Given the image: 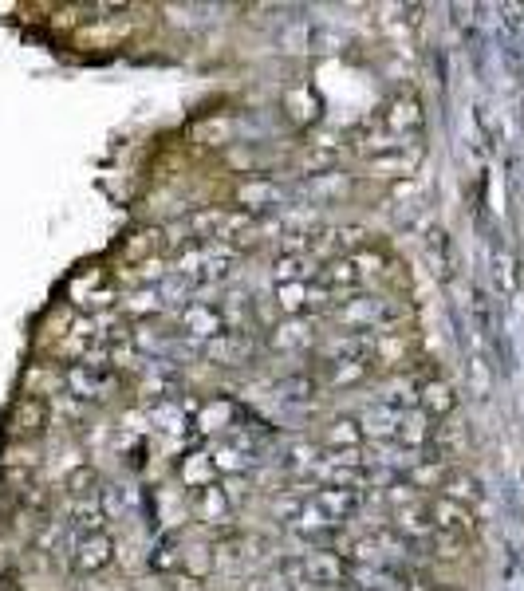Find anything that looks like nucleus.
Returning <instances> with one entry per match:
<instances>
[{
    "instance_id": "2eb2a0df",
    "label": "nucleus",
    "mask_w": 524,
    "mask_h": 591,
    "mask_svg": "<svg viewBox=\"0 0 524 591\" xmlns=\"http://www.w3.org/2000/svg\"><path fill=\"white\" fill-rule=\"evenodd\" d=\"M194 509L201 521H225L229 509H233V501H229V493L213 481V485H205V489H194Z\"/></svg>"
},
{
    "instance_id": "423d86ee",
    "label": "nucleus",
    "mask_w": 524,
    "mask_h": 591,
    "mask_svg": "<svg viewBox=\"0 0 524 591\" xmlns=\"http://www.w3.org/2000/svg\"><path fill=\"white\" fill-rule=\"evenodd\" d=\"M197 355H201V359H209V363L241 367V363H249V355H253V335H249V331H221L217 339L201 343V347H197Z\"/></svg>"
},
{
    "instance_id": "20e7f679",
    "label": "nucleus",
    "mask_w": 524,
    "mask_h": 591,
    "mask_svg": "<svg viewBox=\"0 0 524 591\" xmlns=\"http://www.w3.org/2000/svg\"><path fill=\"white\" fill-rule=\"evenodd\" d=\"M225 328V312L217 308V304H205V300H197L190 308H182V316H178V335L186 339V343H209V339H217Z\"/></svg>"
},
{
    "instance_id": "9b49d317",
    "label": "nucleus",
    "mask_w": 524,
    "mask_h": 591,
    "mask_svg": "<svg viewBox=\"0 0 524 591\" xmlns=\"http://www.w3.org/2000/svg\"><path fill=\"white\" fill-rule=\"evenodd\" d=\"M272 276H276V288H288V284H308V280H316V268H312V257L308 253H284L276 268H272Z\"/></svg>"
},
{
    "instance_id": "4be33fe9",
    "label": "nucleus",
    "mask_w": 524,
    "mask_h": 591,
    "mask_svg": "<svg viewBox=\"0 0 524 591\" xmlns=\"http://www.w3.org/2000/svg\"><path fill=\"white\" fill-rule=\"evenodd\" d=\"M343 591H371V588H359V584H347Z\"/></svg>"
},
{
    "instance_id": "a211bd4d",
    "label": "nucleus",
    "mask_w": 524,
    "mask_h": 591,
    "mask_svg": "<svg viewBox=\"0 0 524 591\" xmlns=\"http://www.w3.org/2000/svg\"><path fill=\"white\" fill-rule=\"evenodd\" d=\"M284 197H288V190L276 186V182H249V186L241 190V201H245L249 209H272V205H284Z\"/></svg>"
},
{
    "instance_id": "f8f14e48",
    "label": "nucleus",
    "mask_w": 524,
    "mask_h": 591,
    "mask_svg": "<svg viewBox=\"0 0 524 591\" xmlns=\"http://www.w3.org/2000/svg\"><path fill=\"white\" fill-rule=\"evenodd\" d=\"M272 343H276L280 351H304V347L316 343V324H312L308 316H296V320H288V324L276 328Z\"/></svg>"
},
{
    "instance_id": "0eeeda50",
    "label": "nucleus",
    "mask_w": 524,
    "mask_h": 591,
    "mask_svg": "<svg viewBox=\"0 0 524 591\" xmlns=\"http://www.w3.org/2000/svg\"><path fill=\"white\" fill-rule=\"evenodd\" d=\"M430 517H434V528L442 532V536H465L469 528H473V509H465L458 501H446V497H438L434 505H430Z\"/></svg>"
},
{
    "instance_id": "f257e3e1",
    "label": "nucleus",
    "mask_w": 524,
    "mask_h": 591,
    "mask_svg": "<svg viewBox=\"0 0 524 591\" xmlns=\"http://www.w3.org/2000/svg\"><path fill=\"white\" fill-rule=\"evenodd\" d=\"M233 264H237V249H229V245H201V249H190L186 257H178L170 264V272L182 276L194 292H205V288L229 280Z\"/></svg>"
},
{
    "instance_id": "ddd939ff",
    "label": "nucleus",
    "mask_w": 524,
    "mask_h": 591,
    "mask_svg": "<svg viewBox=\"0 0 524 591\" xmlns=\"http://www.w3.org/2000/svg\"><path fill=\"white\" fill-rule=\"evenodd\" d=\"M383 123H387V131L391 134H418L422 131V107H418V99H394L391 111L383 115Z\"/></svg>"
},
{
    "instance_id": "f03ea898",
    "label": "nucleus",
    "mask_w": 524,
    "mask_h": 591,
    "mask_svg": "<svg viewBox=\"0 0 524 591\" xmlns=\"http://www.w3.org/2000/svg\"><path fill=\"white\" fill-rule=\"evenodd\" d=\"M331 316L351 335H375V331L391 328L394 320L402 316V308L387 296H347L343 304L331 308Z\"/></svg>"
},
{
    "instance_id": "39448f33",
    "label": "nucleus",
    "mask_w": 524,
    "mask_h": 591,
    "mask_svg": "<svg viewBox=\"0 0 524 591\" xmlns=\"http://www.w3.org/2000/svg\"><path fill=\"white\" fill-rule=\"evenodd\" d=\"M111 552H115V544H111L107 532L71 536V544H67V560H71V568H75L79 576H91V572L107 568V564H111Z\"/></svg>"
},
{
    "instance_id": "f3484780",
    "label": "nucleus",
    "mask_w": 524,
    "mask_h": 591,
    "mask_svg": "<svg viewBox=\"0 0 524 591\" xmlns=\"http://www.w3.org/2000/svg\"><path fill=\"white\" fill-rule=\"evenodd\" d=\"M442 497L446 501H458V505H477L481 501V485H477V477H469V473H450L446 477V485H442Z\"/></svg>"
},
{
    "instance_id": "1a4fd4ad",
    "label": "nucleus",
    "mask_w": 524,
    "mask_h": 591,
    "mask_svg": "<svg viewBox=\"0 0 524 591\" xmlns=\"http://www.w3.org/2000/svg\"><path fill=\"white\" fill-rule=\"evenodd\" d=\"M454 406H458V394H454V387H450L446 379H430V383L418 387V410H422L426 418H442V414H450Z\"/></svg>"
},
{
    "instance_id": "7ed1b4c3",
    "label": "nucleus",
    "mask_w": 524,
    "mask_h": 591,
    "mask_svg": "<svg viewBox=\"0 0 524 591\" xmlns=\"http://www.w3.org/2000/svg\"><path fill=\"white\" fill-rule=\"evenodd\" d=\"M64 383H67V394H75V398L91 402V398H107V394H111V387H115V375H111V367H107V363L79 359V363H71V367L64 371Z\"/></svg>"
},
{
    "instance_id": "6e6552de",
    "label": "nucleus",
    "mask_w": 524,
    "mask_h": 591,
    "mask_svg": "<svg viewBox=\"0 0 524 591\" xmlns=\"http://www.w3.org/2000/svg\"><path fill=\"white\" fill-rule=\"evenodd\" d=\"M268 391H272V402H276L280 410H304V406H312V379H308V375L276 379Z\"/></svg>"
},
{
    "instance_id": "4468645a",
    "label": "nucleus",
    "mask_w": 524,
    "mask_h": 591,
    "mask_svg": "<svg viewBox=\"0 0 524 591\" xmlns=\"http://www.w3.org/2000/svg\"><path fill=\"white\" fill-rule=\"evenodd\" d=\"M272 454L280 461V469H288V473H312L316 461H320V450H316L312 442H284V446H276Z\"/></svg>"
},
{
    "instance_id": "9d476101",
    "label": "nucleus",
    "mask_w": 524,
    "mask_h": 591,
    "mask_svg": "<svg viewBox=\"0 0 524 591\" xmlns=\"http://www.w3.org/2000/svg\"><path fill=\"white\" fill-rule=\"evenodd\" d=\"M363 280V268L355 264V257H339V261L324 264V268H316V284L324 288V292H339V288H355Z\"/></svg>"
},
{
    "instance_id": "dca6fc26",
    "label": "nucleus",
    "mask_w": 524,
    "mask_h": 591,
    "mask_svg": "<svg viewBox=\"0 0 524 591\" xmlns=\"http://www.w3.org/2000/svg\"><path fill=\"white\" fill-rule=\"evenodd\" d=\"M489 264H493V284H497V292L501 296H513L517 292V261L509 257V249L501 245V241H493V249H489Z\"/></svg>"
},
{
    "instance_id": "6ab92c4d",
    "label": "nucleus",
    "mask_w": 524,
    "mask_h": 591,
    "mask_svg": "<svg viewBox=\"0 0 524 591\" xmlns=\"http://www.w3.org/2000/svg\"><path fill=\"white\" fill-rule=\"evenodd\" d=\"M363 426H359V418H339L335 426H331V450H363Z\"/></svg>"
},
{
    "instance_id": "aec40b11",
    "label": "nucleus",
    "mask_w": 524,
    "mask_h": 591,
    "mask_svg": "<svg viewBox=\"0 0 524 591\" xmlns=\"http://www.w3.org/2000/svg\"><path fill=\"white\" fill-rule=\"evenodd\" d=\"M162 308H166V296H162L158 284L138 288L131 300H127V312H134V316H150V312H162Z\"/></svg>"
},
{
    "instance_id": "412c9836",
    "label": "nucleus",
    "mask_w": 524,
    "mask_h": 591,
    "mask_svg": "<svg viewBox=\"0 0 524 591\" xmlns=\"http://www.w3.org/2000/svg\"><path fill=\"white\" fill-rule=\"evenodd\" d=\"M182 477H186V485L205 489V485H213V481H217V469H213L209 454H194V461H190V465H182Z\"/></svg>"
}]
</instances>
